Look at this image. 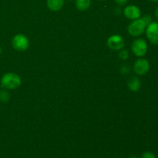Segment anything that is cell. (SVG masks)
I'll return each mask as SVG.
<instances>
[{
    "label": "cell",
    "instance_id": "cell-16",
    "mask_svg": "<svg viewBox=\"0 0 158 158\" xmlns=\"http://www.w3.org/2000/svg\"><path fill=\"white\" fill-rule=\"evenodd\" d=\"M128 0H115L116 2L119 5H124L127 2Z\"/></svg>",
    "mask_w": 158,
    "mask_h": 158
},
{
    "label": "cell",
    "instance_id": "cell-11",
    "mask_svg": "<svg viewBox=\"0 0 158 158\" xmlns=\"http://www.w3.org/2000/svg\"><path fill=\"white\" fill-rule=\"evenodd\" d=\"M91 0H76V6L80 11H85L89 8Z\"/></svg>",
    "mask_w": 158,
    "mask_h": 158
},
{
    "label": "cell",
    "instance_id": "cell-3",
    "mask_svg": "<svg viewBox=\"0 0 158 158\" xmlns=\"http://www.w3.org/2000/svg\"><path fill=\"white\" fill-rule=\"evenodd\" d=\"M12 45L15 49L18 51H25L29 48V41L23 34H17L12 38Z\"/></svg>",
    "mask_w": 158,
    "mask_h": 158
},
{
    "label": "cell",
    "instance_id": "cell-14",
    "mask_svg": "<svg viewBox=\"0 0 158 158\" xmlns=\"http://www.w3.org/2000/svg\"><path fill=\"white\" fill-rule=\"evenodd\" d=\"M141 158H156V157L154 153L151 152V151H146L142 154Z\"/></svg>",
    "mask_w": 158,
    "mask_h": 158
},
{
    "label": "cell",
    "instance_id": "cell-15",
    "mask_svg": "<svg viewBox=\"0 0 158 158\" xmlns=\"http://www.w3.org/2000/svg\"><path fill=\"white\" fill-rule=\"evenodd\" d=\"M120 57L123 60H127V59L129 57V53L127 50H122L121 52H120Z\"/></svg>",
    "mask_w": 158,
    "mask_h": 158
},
{
    "label": "cell",
    "instance_id": "cell-18",
    "mask_svg": "<svg viewBox=\"0 0 158 158\" xmlns=\"http://www.w3.org/2000/svg\"><path fill=\"white\" fill-rule=\"evenodd\" d=\"M129 158H138V157H136V156H131V157H130Z\"/></svg>",
    "mask_w": 158,
    "mask_h": 158
},
{
    "label": "cell",
    "instance_id": "cell-2",
    "mask_svg": "<svg viewBox=\"0 0 158 158\" xmlns=\"http://www.w3.org/2000/svg\"><path fill=\"white\" fill-rule=\"evenodd\" d=\"M147 26L142 19H137L134 20L131 24L128 26V32L132 36H140L146 30Z\"/></svg>",
    "mask_w": 158,
    "mask_h": 158
},
{
    "label": "cell",
    "instance_id": "cell-5",
    "mask_svg": "<svg viewBox=\"0 0 158 158\" xmlns=\"http://www.w3.org/2000/svg\"><path fill=\"white\" fill-rule=\"evenodd\" d=\"M147 37L151 43L158 45V23L152 22L146 28Z\"/></svg>",
    "mask_w": 158,
    "mask_h": 158
},
{
    "label": "cell",
    "instance_id": "cell-6",
    "mask_svg": "<svg viewBox=\"0 0 158 158\" xmlns=\"http://www.w3.org/2000/svg\"><path fill=\"white\" fill-rule=\"evenodd\" d=\"M134 69L137 75H145L150 69L149 62L145 59H139L134 63Z\"/></svg>",
    "mask_w": 158,
    "mask_h": 158
},
{
    "label": "cell",
    "instance_id": "cell-8",
    "mask_svg": "<svg viewBox=\"0 0 158 158\" xmlns=\"http://www.w3.org/2000/svg\"><path fill=\"white\" fill-rule=\"evenodd\" d=\"M123 13L127 18L132 20L137 19L140 18V15H141L140 9L137 6H133V5L127 6L123 10Z\"/></svg>",
    "mask_w": 158,
    "mask_h": 158
},
{
    "label": "cell",
    "instance_id": "cell-9",
    "mask_svg": "<svg viewBox=\"0 0 158 158\" xmlns=\"http://www.w3.org/2000/svg\"><path fill=\"white\" fill-rule=\"evenodd\" d=\"M64 4V0H47V6L50 10L56 12L60 10Z\"/></svg>",
    "mask_w": 158,
    "mask_h": 158
},
{
    "label": "cell",
    "instance_id": "cell-7",
    "mask_svg": "<svg viewBox=\"0 0 158 158\" xmlns=\"http://www.w3.org/2000/svg\"><path fill=\"white\" fill-rule=\"evenodd\" d=\"M107 46L110 49L114 50H119L124 46V40L123 37L119 35H111L107 40Z\"/></svg>",
    "mask_w": 158,
    "mask_h": 158
},
{
    "label": "cell",
    "instance_id": "cell-12",
    "mask_svg": "<svg viewBox=\"0 0 158 158\" xmlns=\"http://www.w3.org/2000/svg\"><path fill=\"white\" fill-rule=\"evenodd\" d=\"M10 99V94H9V92L5 89H2L0 90V101L2 102H8Z\"/></svg>",
    "mask_w": 158,
    "mask_h": 158
},
{
    "label": "cell",
    "instance_id": "cell-10",
    "mask_svg": "<svg viewBox=\"0 0 158 158\" xmlns=\"http://www.w3.org/2000/svg\"><path fill=\"white\" fill-rule=\"evenodd\" d=\"M128 87L133 92H137L140 89V86H141V83H140V80L137 77H133L128 80Z\"/></svg>",
    "mask_w": 158,
    "mask_h": 158
},
{
    "label": "cell",
    "instance_id": "cell-17",
    "mask_svg": "<svg viewBox=\"0 0 158 158\" xmlns=\"http://www.w3.org/2000/svg\"><path fill=\"white\" fill-rule=\"evenodd\" d=\"M155 15H156V17H157V19H158V8H157V9H156V10H155Z\"/></svg>",
    "mask_w": 158,
    "mask_h": 158
},
{
    "label": "cell",
    "instance_id": "cell-13",
    "mask_svg": "<svg viewBox=\"0 0 158 158\" xmlns=\"http://www.w3.org/2000/svg\"><path fill=\"white\" fill-rule=\"evenodd\" d=\"M141 19H143V21L144 22L147 26H148V25L151 24V23L153 22L152 21V18H151V15H145L144 16H143V18H141Z\"/></svg>",
    "mask_w": 158,
    "mask_h": 158
},
{
    "label": "cell",
    "instance_id": "cell-1",
    "mask_svg": "<svg viewBox=\"0 0 158 158\" xmlns=\"http://www.w3.org/2000/svg\"><path fill=\"white\" fill-rule=\"evenodd\" d=\"M21 78L15 73H7L1 79V85L6 89H14L21 85Z\"/></svg>",
    "mask_w": 158,
    "mask_h": 158
},
{
    "label": "cell",
    "instance_id": "cell-19",
    "mask_svg": "<svg viewBox=\"0 0 158 158\" xmlns=\"http://www.w3.org/2000/svg\"><path fill=\"white\" fill-rule=\"evenodd\" d=\"M151 2H158V0H150Z\"/></svg>",
    "mask_w": 158,
    "mask_h": 158
},
{
    "label": "cell",
    "instance_id": "cell-20",
    "mask_svg": "<svg viewBox=\"0 0 158 158\" xmlns=\"http://www.w3.org/2000/svg\"><path fill=\"white\" fill-rule=\"evenodd\" d=\"M1 52H2V48L1 46H0V54H1Z\"/></svg>",
    "mask_w": 158,
    "mask_h": 158
},
{
    "label": "cell",
    "instance_id": "cell-4",
    "mask_svg": "<svg viewBox=\"0 0 158 158\" xmlns=\"http://www.w3.org/2000/svg\"><path fill=\"white\" fill-rule=\"evenodd\" d=\"M131 49L134 55L138 57H142L148 52V45L143 39H137L132 43Z\"/></svg>",
    "mask_w": 158,
    "mask_h": 158
}]
</instances>
